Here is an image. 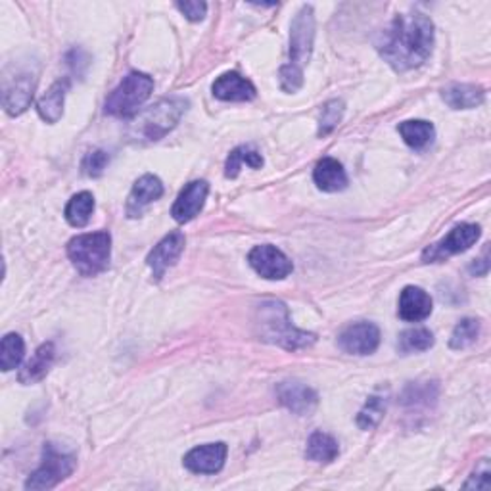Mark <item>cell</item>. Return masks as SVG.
I'll list each match as a JSON object with an SVG mask.
<instances>
[{
    "label": "cell",
    "instance_id": "obj_1",
    "mask_svg": "<svg viewBox=\"0 0 491 491\" xmlns=\"http://www.w3.org/2000/svg\"><path fill=\"white\" fill-rule=\"evenodd\" d=\"M377 49L397 74L421 67L434 50V23L423 12L397 13L380 33Z\"/></svg>",
    "mask_w": 491,
    "mask_h": 491
},
{
    "label": "cell",
    "instance_id": "obj_2",
    "mask_svg": "<svg viewBox=\"0 0 491 491\" xmlns=\"http://www.w3.org/2000/svg\"><path fill=\"white\" fill-rule=\"evenodd\" d=\"M255 326L259 330V338L263 342L279 345L288 352L311 348L317 340L313 332L299 330L292 325L288 308L277 299H267L262 306H257Z\"/></svg>",
    "mask_w": 491,
    "mask_h": 491
},
{
    "label": "cell",
    "instance_id": "obj_3",
    "mask_svg": "<svg viewBox=\"0 0 491 491\" xmlns=\"http://www.w3.org/2000/svg\"><path fill=\"white\" fill-rule=\"evenodd\" d=\"M315 42V12L303 4L290 25V62L281 67V86L284 93H296L303 86V69L309 64Z\"/></svg>",
    "mask_w": 491,
    "mask_h": 491
},
{
    "label": "cell",
    "instance_id": "obj_4",
    "mask_svg": "<svg viewBox=\"0 0 491 491\" xmlns=\"http://www.w3.org/2000/svg\"><path fill=\"white\" fill-rule=\"evenodd\" d=\"M186 110H189V100L186 98H164L148 110L135 115L131 125H129V137L144 142L160 140L177 127Z\"/></svg>",
    "mask_w": 491,
    "mask_h": 491
},
{
    "label": "cell",
    "instance_id": "obj_5",
    "mask_svg": "<svg viewBox=\"0 0 491 491\" xmlns=\"http://www.w3.org/2000/svg\"><path fill=\"white\" fill-rule=\"evenodd\" d=\"M67 255L83 277H96L110 265L112 237L108 230L79 235L67 244Z\"/></svg>",
    "mask_w": 491,
    "mask_h": 491
},
{
    "label": "cell",
    "instance_id": "obj_6",
    "mask_svg": "<svg viewBox=\"0 0 491 491\" xmlns=\"http://www.w3.org/2000/svg\"><path fill=\"white\" fill-rule=\"evenodd\" d=\"M154 91V79L147 74L133 71L115 86L112 94L106 98V113L115 118H129L135 115L138 108L147 103Z\"/></svg>",
    "mask_w": 491,
    "mask_h": 491
},
{
    "label": "cell",
    "instance_id": "obj_7",
    "mask_svg": "<svg viewBox=\"0 0 491 491\" xmlns=\"http://www.w3.org/2000/svg\"><path fill=\"white\" fill-rule=\"evenodd\" d=\"M77 465V457L74 453H66L58 450L54 443H47L45 451H42V463L40 467L29 476L25 482V489H52L67 476L74 474Z\"/></svg>",
    "mask_w": 491,
    "mask_h": 491
},
{
    "label": "cell",
    "instance_id": "obj_8",
    "mask_svg": "<svg viewBox=\"0 0 491 491\" xmlns=\"http://www.w3.org/2000/svg\"><path fill=\"white\" fill-rule=\"evenodd\" d=\"M37 79V71L31 67L16 69V66H10L4 69L3 106L8 115H22L31 106Z\"/></svg>",
    "mask_w": 491,
    "mask_h": 491
},
{
    "label": "cell",
    "instance_id": "obj_9",
    "mask_svg": "<svg viewBox=\"0 0 491 491\" xmlns=\"http://www.w3.org/2000/svg\"><path fill=\"white\" fill-rule=\"evenodd\" d=\"M480 237H482V228L478 225H472V223L459 225L445 238L428 246V248L423 252V262L438 263L451 255L463 254L469 248H472V246L480 240Z\"/></svg>",
    "mask_w": 491,
    "mask_h": 491
},
{
    "label": "cell",
    "instance_id": "obj_10",
    "mask_svg": "<svg viewBox=\"0 0 491 491\" xmlns=\"http://www.w3.org/2000/svg\"><path fill=\"white\" fill-rule=\"evenodd\" d=\"M248 263L259 277H263L267 281H282L294 271V263L290 262V257L282 250H279L277 246L271 244L255 246L248 254Z\"/></svg>",
    "mask_w": 491,
    "mask_h": 491
},
{
    "label": "cell",
    "instance_id": "obj_11",
    "mask_svg": "<svg viewBox=\"0 0 491 491\" xmlns=\"http://www.w3.org/2000/svg\"><path fill=\"white\" fill-rule=\"evenodd\" d=\"M338 345L352 355H370L380 345V330L372 323H355L342 330Z\"/></svg>",
    "mask_w": 491,
    "mask_h": 491
},
{
    "label": "cell",
    "instance_id": "obj_12",
    "mask_svg": "<svg viewBox=\"0 0 491 491\" xmlns=\"http://www.w3.org/2000/svg\"><path fill=\"white\" fill-rule=\"evenodd\" d=\"M184 244H186V238L181 230H173V233H169L154 246V250L147 257V263L152 269L156 281L164 279L167 269H171L179 262V257L184 250Z\"/></svg>",
    "mask_w": 491,
    "mask_h": 491
},
{
    "label": "cell",
    "instance_id": "obj_13",
    "mask_svg": "<svg viewBox=\"0 0 491 491\" xmlns=\"http://www.w3.org/2000/svg\"><path fill=\"white\" fill-rule=\"evenodd\" d=\"M277 397L281 406L299 416H309L317 406H319V396L313 388L298 380H284L277 386Z\"/></svg>",
    "mask_w": 491,
    "mask_h": 491
},
{
    "label": "cell",
    "instance_id": "obj_14",
    "mask_svg": "<svg viewBox=\"0 0 491 491\" xmlns=\"http://www.w3.org/2000/svg\"><path fill=\"white\" fill-rule=\"evenodd\" d=\"M227 445L223 442L218 443H206L194 447L183 459L184 469H189L194 474H215L219 472L227 460Z\"/></svg>",
    "mask_w": 491,
    "mask_h": 491
},
{
    "label": "cell",
    "instance_id": "obj_15",
    "mask_svg": "<svg viewBox=\"0 0 491 491\" xmlns=\"http://www.w3.org/2000/svg\"><path fill=\"white\" fill-rule=\"evenodd\" d=\"M210 192V184L206 181H192L181 191L175 204L171 208L173 219L177 223H189L204 210L206 198Z\"/></svg>",
    "mask_w": 491,
    "mask_h": 491
},
{
    "label": "cell",
    "instance_id": "obj_16",
    "mask_svg": "<svg viewBox=\"0 0 491 491\" xmlns=\"http://www.w3.org/2000/svg\"><path fill=\"white\" fill-rule=\"evenodd\" d=\"M211 91L215 98L225 100V103H250L257 94L255 86L237 71H228V74L215 79Z\"/></svg>",
    "mask_w": 491,
    "mask_h": 491
},
{
    "label": "cell",
    "instance_id": "obj_17",
    "mask_svg": "<svg viewBox=\"0 0 491 491\" xmlns=\"http://www.w3.org/2000/svg\"><path fill=\"white\" fill-rule=\"evenodd\" d=\"M164 196V184L162 181L154 175H142L135 186L131 194L127 198V218L137 219L142 215L144 208L150 206L152 201L160 200Z\"/></svg>",
    "mask_w": 491,
    "mask_h": 491
},
{
    "label": "cell",
    "instance_id": "obj_18",
    "mask_svg": "<svg viewBox=\"0 0 491 491\" xmlns=\"http://www.w3.org/2000/svg\"><path fill=\"white\" fill-rule=\"evenodd\" d=\"M434 303L428 292L418 286H406L399 296V317L407 323H421L428 319Z\"/></svg>",
    "mask_w": 491,
    "mask_h": 491
},
{
    "label": "cell",
    "instance_id": "obj_19",
    "mask_svg": "<svg viewBox=\"0 0 491 491\" xmlns=\"http://www.w3.org/2000/svg\"><path fill=\"white\" fill-rule=\"evenodd\" d=\"M313 181L317 189L323 192H342L344 189H348V175H345L344 165L335 157H323L315 165Z\"/></svg>",
    "mask_w": 491,
    "mask_h": 491
},
{
    "label": "cell",
    "instance_id": "obj_20",
    "mask_svg": "<svg viewBox=\"0 0 491 491\" xmlns=\"http://www.w3.org/2000/svg\"><path fill=\"white\" fill-rule=\"evenodd\" d=\"M442 98L443 103L453 110H472L482 106L486 93L478 85L455 83L442 91Z\"/></svg>",
    "mask_w": 491,
    "mask_h": 491
},
{
    "label": "cell",
    "instance_id": "obj_21",
    "mask_svg": "<svg viewBox=\"0 0 491 491\" xmlns=\"http://www.w3.org/2000/svg\"><path fill=\"white\" fill-rule=\"evenodd\" d=\"M67 89H69V79H60V81H56L39 100V104H37L39 115L47 123L60 121L62 113H64V103H66Z\"/></svg>",
    "mask_w": 491,
    "mask_h": 491
},
{
    "label": "cell",
    "instance_id": "obj_22",
    "mask_svg": "<svg viewBox=\"0 0 491 491\" xmlns=\"http://www.w3.org/2000/svg\"><path fill=\"white\" fill-rule=\"evenodd\" d=\"M54 355H56V350H54V344L52 342H47L42 344L40 348L35 352V355L27 361L25 367L22 369L20 372V382L22 384H35V382H40L42 379L47 377V372L50 370L52 363H54Z\"/></svg>",
    "mask_w": 491,
    "mask_h": 491
},
{
    "label": "cell",
    "instance_id": "obj_23",
    "mask_svg": "<svg viewBox=\"0 0 491 491\" xmlns=\"http://www.w3.org/2000/svg\"><path fill=\"white\" fill-rule=\"evenodd\" d=\"M397 131H399L401 138L406 140L407 147H411L416 152L426 150L436 138L434 125H432L430 121H424V120L403 121V123H399Z\"/></svg>",
    "mask_w": 491,
    "mask_h": 491
},
{
    "label": "cell",
    "instance_id": "obj_24",
    "mask_svg": "<svg viewBox=\"0 0 491 491\" xmlns=\"http://www.w3.org/2000/svg\"><path fill=\"white\" fill-rule=\"evenodd\" d=\"M338 455H340V447L335 438H332L330 434H325V432H313L311 438L308 440V450H306L308 460L328 465L332 463V460H336Z\"/></svg>",
    "mask_w": 491,
    "mask_h": 491
},
{
    "label": "cell",
    "instance_id": "obj_25",
    "mask_svg": "<svg viewBox=\"0 0 491 491\" xmlns=\"http://www.w3.org/2000/svg\"><path fill=\"white\" fill-rule=\"evenodd\" d=\"M93 211H94V196L85 191V192L76 194L67 201L64 215H66V221L71 227L83 228V227L89 225V221L93 218Z\"/></svg>",
    "mask_w": 491,
    "mask_h": 491
},
{
    "label": "cell",
    "instance_id": "obj_26",
    "mask_svg": "<svg viewBox=\"0 0 491 491\" xmlns=\"http://www.w3.org/2000/svg\"><path fill=\"white\" fill-rule=\"evenodd\" d=\"M434 335L428 328H409L399 335L397 352L403 355L428 352L434 345Z\"/></svg>",
    "mask_w": 491,
    "mask_h": 491
},
{
    "label": "cell",
    "instance_id": "obj_27",
    "mask_svg": "<svg viewBox=\"0 0 491 491\" xmlns=\"http://www.w3.org/2000/svg\"><path fill=\"white\" fill-rule=\"evenodd\" d=\"M248 165L252 169H262L263 167V157L257 150L250 147H238L227 157V165H225V175L228 179L238 177V171L242 165Z\"/></svg>",
    "mask_w": 491,
    "mask_h": 491
},
{
    "label": "cell",
    "instance_id": "obj_28",
    "mask_svg": "<svg viewBox=\"0 0 491 491\" xmlns=\"http://www.w3.org/2000/svg\"><path fill=\"white\" fill-rule=\"evenodd\" d=\"M25 355L23 338L16 332H10L3 338V348H0V369L4 372L18 369Z\"/></svg>",
    "mask_w": 491,
    "mask_h": 491
},
{
    "label": "cell",
    "instance_id": "obj_29",
    "mask_svg": "<svg viewBox=\"0 0 491 491\" xmlns=\"http://www.w3.org/2000/svg\"><path fill=\"white\" fill-rule=\"evenodd\" d=\"M482 323L478 319H463L460 321L450 338V348L451 350H467L480 336Z\"/></svg>",
    "mask_w": 491,
    "mask_h": 491
},
{
    "label": "cell",
    "instance_id": "obj_30",
    "mask_svg": "<svg viewBox=\"0 0 491 491\" xmlns=\"http://www.w3.org/2000/svg\"><path fill=\"white\" fill-rule=\"evenodd\" d=\"M384 413H386V399H382L379 396H372L365 403V407L361 409V413L357 415V426L363 428V430L377 428L379 423L382 421Z\"/></svg>",
    "mask_w": 491,
    "mask_h": 491
},
{
    "label": "cell",
    "instance_id": "obj_31",
    "mask_svg": "<svg viewBox=\"0 0 491 491\" xmlns=\"http://www.w3.org/2000/svg\"><path fill=\"white\" fill-rule=\"evenodd\" d=\"M344 103L338 98L335 100H328V103L323 106V112H321V118H319V137H326L330 135L335 129L340 125L342 118H344Z\"/></svg>",
    "mask_w": 491,
    "mask_h": 491
},
{
    "label": "cell",
    "instance_id": "obj_32",
    "mask_svg": "<svg viewBox=\"0 0 491 491\" xmlns=\"http://www.w3.org/2000/svg\"><path fill=\"white\" fill-rule=\"evenodd\" d=\"M436 392L438 388L434 382H426V384H411L406 394H403V403L406 406H430V399H436Z\"/></svg>",
    "mask_w": 491,
    "mask_h": 491
},
{
    "label": "cell",
    "instance_id": "obj_33",
    "mask_svg": "<svg viewBox=\"0 0 491 491\" xmlns=\"http://www.w3.org/2000/svg\"><path fill=\"white\" fill-rule=\"evenodd\" d=\"M110 164V154L104 150H93L85 156L83 160V173L86 177H100L104 173V169Z\"/></svg>",
    "mask_w": 491,
    "mask_h": 491
},
{
    "label": "cell",
    "instance_id": "obj_34",
    "mask_svg": "<svg viewBox=\"0 0 491 491\" xmlns=\"http://www.w3.org/2000/svg\"><path fill=\"white\" fill-rule=\"evenodd\" d=\"M489 476H491V470H489L487 459H482L480 467L476 469V472L470 476V480H469L463 487H465V489H470V487H476V489H489V486H491Z\"/></svg>",
    "mask_w": 491,
    "mask_h": 491
},
{
    "label": "cell",
    "instance_id": "obj_35",
    "mask_svg": "<svg viewBox=\"0 0 491 491\" xmlns=\"http://www.w3.org/2000/svg\"><path fill=\"white\" fill-rule=\"evenodd\" d=\"M177 8L183 16L191 22H201L206 18V12H208L206 3H177Z\"/></svg>",
    "mask_w": 491,
    "mask_h": 491
}]
</instances>
